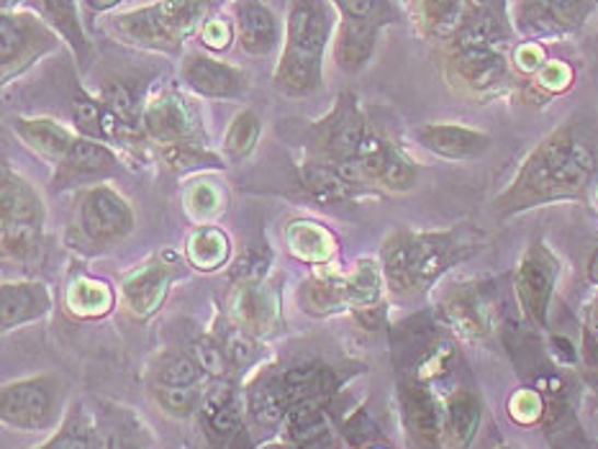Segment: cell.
<instances>
[{
	"instance_id": "cell-1",
	"label": "cell",
	"mask_w": 598,
	"mask_h": 449,
	"mask_svg": "<svg viewBox=\"0 0 598 449\" xmlns=\"http://www.w3.org/2000/svg\"><path fill=\"white\" fill-rule=\"evenodd\" d=\"M596 175L598 149L573 124H565L529 152L511 185L493 200V211L514 216L557 200H580Z\"/></svg>"
},
{
	"instance_id": "cell-2",
	"label": "cell",
	"mask_w": 598,
	"mask_h": 449,
	"mask_svg": "<svg viewBox=\"0 0 598 449\" xmlns=\"http://www.w3.org/2000/svg\"><path fill=\"white\" fill-rule=\"evenodd\" d=\"M332 21L329 0H290L286 51L275 67V88L280 93L306 99L321 88V59L332 34Z\"/></svg>"
},
{
	"instance_id": "cell-3",
	"label": "cell",
	"mask_w": 598,
	"mask_h": 449,
	"mask_svg": "<svg viewBox=\"0 0 598 449\" xmlns=\"http://www.w3.org/2000/svg\"><path fill=\"white\" fill-rule=\"evenodd\" d=\"M468 254L455 231H399L383 246V275L395 293H416Z\"/></svg>"
},
{
	"instance_id": "cell-4",
	"label": "cell",
	"mask_w": 598,
	"mask_h": 449,
	"mask_svg": "<svg viewBox=\"0 0 598 449\" xmlns=\"http://www.w3.org/2000/svg\"><path fill=\"white\" fill-rule=\"evenodd\" d=\"M206 11L208 0H160L147 9L114 19V32L139 47L175 51L185 36L204 21Z\"/></svg>"
},
{
	"instance_id": "cell-5",
	"label": "cell",
	"mask_w": 598,
	"mask_h": 449,
	"mask_svg": "<svg viewBox=\"0 0 598 449\" xmlns=\"http://www.w3.org/2000/svg\"><path fill=\"white\" fill-rule=\"evenodd\" d=\"M560 275V260L544 242H534L519 262L514 288H517L521 309L534 324H548V311Z\"/></svg>"
},
{
	"instance_id": "cell-6",
	"label": "cell",
	"mask_w": 598,
	"mask_h": 449,
	"mask_svg": "<svg viewBox=\"0 0 598 449\" xmlns=\"http://www.w3.org/2000/svg\"><path fill=\"white\" fill-rule=\"evenodd\" d=\"M370 134V126L357 108L353 93H342L332 114L313 126V139L332 164L355 160Z\"/></svg>"
},
{
	"instance_id": "cell-7",
	"label": "cell",
	"mask_w": 598,
	"mask_h": 449,
	"mask_svg": "<svg viewBox=\"0 0 598 449\" xmlns=\"http://www.w3.org/2000/svg\"><path fill=\"white\" fill-rule=\"evenodd\" d=\"M596 0H519L517 26L525 36L573 34L594 13Z\"/></svg>"
},
{
	"instance_id": "cell-8",
	"label": "cell",
	"mask_w": 598,
	"mask_h": 449,
	"mask_svg": "<svg viewBox=\"0 0 598 449\" xmlns=\"http://www.w3.org/2000/svg\"><path fill=\"white\" fill-rule=\"evenodd\" d=\"M78 227L88 242L103 246L129 234L134 229V216L118 193L108 188H91L80 198Z\"/></svg>"
},
{
	"instance_id": "cell-9",
	"label": "cell",
	"mask_w": 598,
	"mask_h": 449,
	"mask_svg": "<svg viewBox=\"0 0 598 449\" xmlns=\"http://www.w3.org/2000/svg\"><path fill=\"white\" fill-rule=\"evenodd\" d=\"M3 78L9 80L13 72L24 70L36 57L55 47V34L47 26L39 24L34 16H21V13H5L3 24Z\"/></svg>"
},
{
	"instance_id": "cell-10",
	"label": "cell",
	"mask_w": 598,
	"mask_h": 449,
	"mask_svg": "<svg viewBox=\"0 0 598 449\" xmlns=\"http://www.w3.org/2000/svg\"><path fill=\"white\" fill-rule=\"evenodd\" d=\"M418 145L445 160H475L493 145L488 134L458 124H426L416 131Z\"/></svg>"
},
{
	"instance_id": "cell-11",
	"label": "cell",
	"mask_w": 598,
	"mask_h": 449,
	"mask_svg": "<svg viewBox=\"0 0 598 449\" xmlns=\"http://www.w3.org/2000/svg\"><path fill=\"white\" fill-rule=\"evenodd\" d=\"M55 393L44 380H24L3 388V418L21 429H39L49 422Z\"/></svg>"
},
{
	"instance_id": "cell-12",
	"label": "cell",
	"mask_w": 598,
	"mask_h": 449,
	"mask_svg": "<svg viewBox=\"0 0 598 449\" xmlns=\"http://www.w3.org/2000/svg\"><path fill=\"white\" fill-rule=\"evenodd\" d=\"M183 80L208 99H237L246 90L244 72L206 55H191L183 62Z\"/></svg>"
},
{
	"instance_id": "cell-13",
	"label": "cell",
	"mask_w": 598,
	"mask_h": 449,
	"mask_svg": "<svg viewBox=\"0 0 598 449\" xmlns=\"http://www.w3.org/2000/svg\"><path fill=\"white\" fill-rule=\"evenodd\" d=\"M145 129L162 145L191 141L196 134V116L193 108L177 93H162L145 111Z\"/></svg>"
},
{
	"instance_id": "cell-14",
	"label": "cell",
	"mask_w": 598,
	"mask_h": 449,
	"mask_svg": "<svg viewBox=\"0 0 598 449\" xmlns=\"http://www.w3.org/2000/svg\"><path fill=\"white\" fill-rule=\"evenodd\" d=\"M403 403V426H406L409 439L418 449H437L442 437V422H439L437 403L422 385H406L401 393Z\"/></svg>"
},
{
	"instance_id": "cell-15",
	"label": "cell",
	"mask_w": 598,
	"mask_h": 449,
	"mask_svg": "<svg viewBox=\"0 0 598 449\" xmlns=\"http://www.w3.org/2000/svg\"><path fill=\"white\" fill-rule=\"evenodd\" d=\"M49 293L42 283H5L0 288V316L3 329L34 321L49 311Z\"/></svg>"
},
{
	"instance_id": "cell-16",
	"label": "cell",
	"mask_w": 598,
	"mask_h": 449,
	"mask_svg": "<svg viewBox=\"0 0 598 449\" xmlns=\"http://www.w3.org/2000/svg\"><path fill=\"white\" fill-rule=\"evenodd\" d=\"M275 309H278L275 296L260 283L239 286L234 298H231V316H234L239 329L250 334L271 332V326L275 324Z\"/></svg>"
},
{
	"instance_id": "cell-17",
	"label": "cell",
	"mask_w": 598,
	"mask_h": 449,
	"mask_svg": "<svg viewBox=\"0 0 598 449\" xmlns=\"http://www.w3.org/2000/svg\"><path fill=\"white\" fill-rule=\"evenodd\" d=\"M116 170V157L106 145L93 139H74L70 152L62 160L59 183H74V180L106 177Z\"/></svg>"
},
{
	"instance_id": "cell-18",
	"label": "cell",
	"mask_w": 598,
	"mask_h": 449,
	"mask_svg": "<svg viewBox=\"0 0 598 449\" xmlns=\"http://www.w3.org/2000/svg\"><path fill=\"white\" fill-rule=\"evenodd\" d=\"M504 39V21L493 13L488 5H465L460 26L455 32V47L458 49H496Z\"/></svg>"
},
{
	"instance_id": "cell-19",
	"label": "cell",
	"mask_w": 598,
	"mask_h": 449,
	"mask_svg": "<svg viewBox=\"0 0 598 449\" xmlns=\"http://www.w3.org/2000/svg\"><path fill=\"white\" fill-rule=\"evenodd\" d=\"M455 72L475 90L498 85L506 74V59L498 49H455Z\"/></svg>"
},
{
	"instance_id": "cell-20",
	"label": "cell",
	"mask_w": 598,
	"mask_h": 449,
	"mask_svg": "<svg viewBox=\"0 0 598 449\" xmlns=\"http://www.w3.org/2000/svg\"><path fill=\"white\" fill-rule=\"evenodd\" d=\"M239 44L250 55H267L278 44V21L263 3H244L239 9Z\"/></svg>"
},
{
	"instance_id": "cell-21",
	"label": "cell",
	"mask_w": 598,
	"mask_h": 449,
	"mask_svg": "<svg viewBox=\"0 0 598 449\" xmlns=\"http://www.w3.org/2000/svg\"><path fill=\"white\" fill-rule=\"evenodd\" d=\"M380 26L365 24V21H345L334 44V59L340 70L357 72L368 62L376 49Z\"/></svg>"
},
{
	"instance_id": "cell-22",
	"label": "cell",
	"mask_w": 598,
	"mask_h": 449,
	"mask_svg": "<svg viewBox=\"0 0 598 449\" xmlns=\"http://www.w3.org/2000/svg\"><path fill=\"white\" fill-rule=\"evenodd\" d=\"M445 319L468 339H478L488 332V313H485L483 296L473 288H458L445 298Z\"/></svg>"
},
{
	"instance_id": "cell-23",
	"label": "cell",
	"mask_w": 598,
	"mask_h": 449,
	"mask_svg": "<svg viewBox=\"0 0 598 449\" xmlns=\"http://www.w3.org/2000/svg\"><path fill=\"white\" fill-rule=\"evenodd\" d=\"M481 424V401L475 393L458 391L447 403L442 437L450 449H465Z\"/></svg>"
},
{
	"instance_id": "cell-24",
	"label": "cell",
	"mask_w": 598,
	"mask_h": 449,
	"mask_svg": "<svg viewBox=\"0 0 598 449\" xmlns=\"http://www.w3.org/2000/svg\"><path fill=\"white\" fill-rule=\"evenodd\" d=\"M44 206L39 193L24 177L3 170V223H39Z\"/></svg>"
},
{
	"instance_id": "cell-25",
	"label": "cell",
	"mask_w": 598,
	"mask_h": 449,
	"mask_svg": "<svg viewBox=\"0 0 598 449\" xmlns=\"http://www.w3.org/2000/svg\"><path fill=\"white\" fill-rule=\"evenodd\" d=\"M280 385L286 391V399L290 408L301 401L311 399H326L336 388V380L329 368H319V365H309V368H294L280 372Z\"/></svg>"
},
{
	"instance_id": "cell-26",
	"label": "cell",
	"mask_w": 598,
	"mask_h": 449,
	"mask_svg": "<svg viewBox=\"0 0 598 449\" xmlns=\"http://www.w3.org/2000/svg\"><path fill=\"white\" fill-rule=\"evenodd\" d=\"M13 129L19 131V137L28 147L44 157H55V160H65V154L70 152L74 141L70 131L57 126L55 122H47V118H32V122L28 118H19V122H13Z\"/></svg>"
},
{
	"instance_id": "cell-27",
	"label": "cell",
	"mask_w": 598,
	"mask_h": 449,
	"mask_svg": "<svg viewBox=\"0 0 598 449\" xmlns=\"http://www.w3.org/2000/svg\"><path fill=\"white\" fill-rule=\"evenodd\" d=\"M301 185L321 204H342L353 196L355 185L334 168L332 162H311L303 164Z\"/></svg>"
},
{
	"instance_id": "cell-28",
	"label": "cell",
	"mask_w": 598,
	"mask_h": 449,
	"mask_svg": "<svg viewBox=\"0 0 598 449\" xmlns=\"http://www.w3.org/2000/svg\"><path fill=\"white\" fill-rule=\"evenodd\" d=\"M164 286H168V269L162 265H149L141 273L131 275L124 286L129 309L139 316H149L157 309V303L162 301Z\"/></svg>"
},
{
	"instance_id": "cell-29",
	"label": "cell",
	"mask_w": 598,
	"mask_h": 449,
	"mask_svg": "<svg viewBox=\"0 0 598 449\" xmlns=\"http://www.w3.org/2000/svg\"><path fill=\"white\" fill-rule=\"evenodd\" d=\"M250 408L260 424H278L286 418V414L290 411V403L286 399V391H283L280 385V376L260 380L257 388H254L250 395Z\"/></svg>"
},
{
	"instance_id": "cell-30",
	"label": "cell",
	"mask_w": 598,
	"mask_h": 449,
	"mask_svg": "<svg viewBox=\"0 0 598 449\" xmlns=\"http://www.w3.org/2000/svg\"><path fill=\"white\" fill-rule=\"evenodd\" d=\"M36 9H39L42 19L49 21L67 42L72 44L78 51L88 49L85 36H82L78 11H74V0H34Z\"/></svg>"
},
{
	"instance_id": "cell-31",
	"label": "cell",
	"mask_w": 598,
	"mask_h": 449,
	"mask_svg": "<svg viewBox=\"0 0 598 449\" xmlns=\"http://www.w3.org/2000/svg\"><path fill=\"white\" fill-rule=\"evenodd\" d=\"M286 431L290 439L296 441H309L317 437V434L326 431V416H324V399H311L296 403L294 408L288 411L286 418Z\"/></svg>"
},
{
	"instance_id": "cell-32",
	"label": "cell",
	"mask_w": 598,
	"mask_h": 449,
	"mask_svg": "<svg viewBox=\"0 0 598 449\" xmlns=\"http://www.w3.org/2000/svg\"><path fill=\"white\" fill-rule=\"evenodd\" d=\"M200 411H204L206 424L211 426L214 434L229 437V434L239 431V411L231 388H216V391L208 393Z\"/></svg>"
},
{
	"instance_id": "cell-33",
	"label": "cell",
	"mask_w": 598,
	"mask_h": 449,
	"mask_svg": "<svg viewBox=\"0 0 598 449\" xmlns=\"http://www.w3.org/2000/svg\"><path fill=\"white\" fill-rule=\"evenodd\" d=\"M42 252L39 223H3V254L13 262H32Z\"/></svg>"
},
{
	"instance_id": "cell-34",
	"label": "cell",
	"mask_w": 598,
	"mask_h": 449,
	"mask_svg": "<svg viewBox=\"0 0 598 449\" xmlns=\"http://www.w3.org/2000/svg\"><path fill=\"white\" fill-rule=\"evenodd\" d=\"M227 254H229L227 237L216 229H200L188 242V257L198 269L221 267Z\"/></svg>"
},
{
	"instance_id": "cell-35",
	"label": "cell",
	"mask_w": 598,
	"mask_h": 449,
	"mask_svg": "<svg viewBox=\"0 0 598 449\" xmlns=\"http://www.w3.org/2000/svg\"><path fill=\"white\" fill-rule=\"evenodd\" d=\"M347 301L345 280H309L301 286V303L309 313H332Z\"/></svg>"
},
{
	"instance_id": "cell-36",
	"label": "cell",
	"mask_w": 598,
	"mask_h": 449,
	"mask_svg": "<svg viewBox=\"0 0 598 449\" xmlns=\"http://www.w3.org/2000/svg\"><path fill=\"white\" fill-rule=\"evenodd\" d=\"M380 288H383V280H380V269L372 262H360L355 267V273L345 278L347 301L355 306H365V309L378 303Z\"/></svg>"
},
{
	"instance_id": "cell-37",
	"label": "cell",
	"mask_w": 598,
	"mask_h": 449,
	"mask_svg": "<svg viewBox=\"0 0 598 449\" xmlns=\"http://www.w3.org/2000/svg\"><path fill=\"white\" fill-rule=\"evenodd\" d=\"M260 139V118L252 114V111H242L234 122H231L227 139H223V149L231 160H242L254 149Z\"/></svg>"
},
{
	"instance_id": "cell-38",
	"label": "cell",
	"mask_w": 598,
	"mask_h": 449,
	"mask_svg": "<svg viewBox=\"0 0 598 449\" xmlns=\"http://www.w3.org/2000/svg\"><path fill=\"white\" fill-rule=\"evenodd\" d=\"M334 3L345 21H365V24L383 26L399 19L391 0H334Z\"/></svg>"
},
{
	"instance_id": "cell-39",
	"label": "cell",
	"mask_w": 598,
	"mask_h": 449,
	"mask_svg": "<svg viewBox=\"0 0 598 449\" xmlns=\"http://www.w3.org/2000/svg\"><path fill=\"white\" fill-rule=\"evenodd\" d=\"M200 378V365L198 359H191L188 355H181V352H170L160 359L157 365V380L162 385H183L193 388Z\"/></svg>"
},
{
	"instance_id": "cell-40",
	"label": "cell",
	"mask_w": 598,
	"mask_h": 449,
	"mask_svg": "<svg viewBox=\"0 0 598 449\" xmlns=\"http://www.w3.org/2000/svg\"><path fill=\"white\" fill-rule=\"evenodd\" d=\"M416 175H418L416 164L393 147L386 157L383 168L378 170L376 183L383 185V188H388V191H409V188H414Z\"/></svg>"
},
{
	"instance_id": "cell-41",
	"label": "cell",
	"mask_w": 598,
	"mask_h": 449,
	"mask_svg": "<svg viewBox=\"0 0 598 449\" xmlns=\"http://www.w3.org/2000/svg\"><path fill=\"white\" fill-rule=\"evenodd\" d=\"M424 21L435 34H452L458 32L462 11V0H424Z\"/></svg>"
},
{
	"instance_id": "cell-42",
	"label": "cell",
	"mask_w": 598,
	"mask_h": 449,
	"mask_svg": "<svg viewBox=\"0 0 598 449\" xmlns=\"http://www.w3.org/2000/svg\"><path fill=\"white\" fill-rule=\"evenodd\" d=\"M162 157H164V162H168L170 168L177 170V172L206 168V164L208 168L219 164V160H216L214 154H208L206 149L193 145V141H175V145H164Z\"/></svg>"
},
{
	"instance_id": "cell-43",
	"label": "cell",
	"mask_w": 598,
	"mask_h": 449,
	"mask_svg": "<svg viewBox=\"0 0 598 449\" xmlns=\"http://www.w3.org/2000/svg\"><path fill=\"white\" fill-rule=\"evenodd\" d=\"M70 303L74 306V311L80 313H103L111 306V293L103 283L82 280L72 288Z\"/></svg>"
},
{
	"instance_id": "cell-44",
	"label": "cell",
	"mask_w": 598,
	"mask_h": 449,
	"mask_svg": "<svg viewBox=\"0 0 598 449\" xmlns=\"http://www.w3.org/2000/svg\"><path fill=\"white\" fill-rule=\"evenodd\" d=\"M196 359L200 365V370H206L208 376H227L231 359L227 355V347H223V342L214 339V336H200L196 342Z\"/></svg>"
},
{
	"instance_id": "cell-45",
	"label": "cell",
	"mask_w": 598,
	"mask_h": 449,
	"mask_svg": "<svg viewBox=\"0 0 598 449\" xmlns=\"http://www.w3.org/2000/svg\"><path fill=\"white\" fill-rule=\"evenodd\" d=\"M157 401L160 406L173 416H188L191 411H196L198 395L193 388H183V385H157Z\"/></svg>"
},
{
	"instance_id": "cell-46",
	"label": "cell",
	"mask_w": 598,
	"mask_h": 449,
	"mask_svg": "<svg viewBox=\"0 0 598 449\" xmlns=\"http://www.w3.org/2000/svg\"><path fill=\"white\" fill-rule=\"evenodd\" d=\"M290 244L306 260H324L326 257V237L311 227V223H296L290 231Z\"/></svg>"
},
{
	"instance_id": "cell-47",
	"label": "cell",
	"mask_w": 598,
	"mask_h": 449,
	"mask_svg": "<svg viewBox=\"0 0 598 449\" xmlns=\"http://www.w3.org/2000/svg\"><path fill=\"white\" fill-rule=\"evenodd\" d=\"M106 106L122 122L124 129L137 124V103H134L131 90L122 85V82H114V85L106 88Z\"/></svg>"
},
{
	"instance_id": "cell-48",
	"label": "cell",
	"mask_w": 598,
	"mask_h": 449,
	"mask_svg": "<svg viewBox=\"0 0 598 449\" xmlns=\"http://www.w3.org/2000/svg\"><path fill=\"white\" fill-rule=\"evenodd\" d=\"M267 262H271V254L250 250L244 257H239L234 273L231 275H234V280L242 283V286H246V283H260L263 280V275L267 273Z\"/></svg>"
},
{
	"instance_id": "cell-49",
	"label": "cell",
	"mask_w": 598,
	"mask_h": 449,
	"mask_svg": "<svg viewBox=\"0 0 598 449\" xmlns=\"http://www.w3.org/2000/svg\"><path fill=\"white\" fill-rule=\"evenodd\" d=\"M508 411H511V418H517L519 424H534L544 414L542 395L537 391H519L508 403Z\"/></svg>"
},
{
	"instance_id": "cell-50",
	"label": "cell",
	"mask_w": 598,
	"mask_h": 449,
	"mask_svg": "<svg viewBox=\"0 0 598 449\" xmlns=\"http://www.w3.org/2000/svg\"><path fill=\"white\" fill-rule=\"evenodd\" d=\"M223 347H227V355L231 359V365H250L254 355H257V344H254L252 334L244 332V329H237V332H231L227 336V342H223Z\"/></svg>"
},
{
	"instance_id": "cell-51",
	"label": "cell",
	"mask_w": 598,
	"mask_h": 449,
	"mask_svg": "<svg viewBox=\"0 0 598 449\" xmlns=\"http://www.w3.org/2000/svg\"><path fill=\"white\" fill-rule=\"evenodd\" d=\"M450 357H452L450 344H437V347H432L422 357V365H418L416 378L418 380H429V378L442 376V372L447 370V362H450Z\"/></svg>"
},
{
	"instance_id": "cell-52",
	"label": "cell",
	"mask_w": 598,
	"mask_h": 449,
	"mask_svg": "<svg viewBox=\"0 0 598 449\" xmlns=\"http://www.w3.org/2000/svg\"><path fill=\"white\" fill-rule=\"evenodd\" d=\"M573 82V70L565 62H544L540 67V85L550 93H560Z\"/></svg>"
},
{
	"instance_id": "cell-53",
	"label": "cell",
	"mask_w": 598,
	"mask_h": 449,
	"mask_svg": "<svg viewBox=\"0 0 598 449\" xmlns=\"http://www.w3.org/2000/svg\"><path fill=\"white\" fill-rule=\"evenodd\" d=\"M134 431H137V426H124V424L114 426V429L103 434L101 449H139L137 434Z\"/></svg>"
},
{
	"instance_id": "cell-54",
	"label": "cell",
	"mask_w": 598,
	"mask_h": 449,
	"mask_svg": "<svg viewBox=\"0 0 598 449\" xmlns=\"http://www.w3.org/2000/svg\"><path fill=\"white\" fill-rule=\"evenodd\" d=\"M517 65L521 67V70H527V72L540 70V67L544 65V55H542L540 44L529 42V44H525V47H519L517 49Z\"/></svg>"
},
{
	"instance_id": "cell-55",
	"label": "cell",
	"mask_w": 598,
	"mask_h": 449,
	"mask_svg": "<svg viewBox=\"0 0 598 449\" xmlns=\"http://www.w3.org/2000/svg\"><path fill=\"white\" fill-rule=\"evenodd\" d=\"M370 429H372L370 418L365 414H357L353 422L347 424V437H349V441H355V445H365V441L372 437Z\"/></svg>"
},
{
	"instance_id": "cell-56",
	"label": "cell",
	"mask_w": 598,
	"mask_h": 449,
	"mask_svg": "<svg viewBox=\"0 0 598 449\" xmlns=\"http://www.w3.org/2000/svg\"><path fill=\"white\" fill-rule=\"evenodd\" d=\"M85 447H88L85 434L78 429H67L65 434H59L47 449H85Z\"/></svg>"
},
{
	"instance_id": "cell-57",
	"label": "cell",
	"mask_w": 598,
	"mask_h": 449,
	"mask_svg": "<svg viewBox=\"0 0 598 449\" xmlns=\"http://www.w3.org/2000/svg\"><path fill=\"white\" fill-rule=\"evenodd\" d=\"M204 39H206V44H211V47H227L229 28L221 26L219 21H208L206 28H204Z\"/></svg>"
},
{
	"instance_id": "cell-58",
	"label": "cell",
	"mask_w": 598,
	"mask_h": 449,
	"mask_svg": "<svg viewBox=\"0 0 598 449\" xmlns=\"http://www.w3.org/2000/svg\"><path fill=\"white\" fill-rule=\"evenodd\" d=\"M301 449H336V437L332 431H321L317 434V437L309 439V441H303Z\"/></svg>"
},
{
	"instance_id": "cell-59",
	"label": "cell",
	"mask_w": 598,
	"mask_h": 449,
	"mask_svg": "<svg viewBox=\"0 0 598 449\" xmlns=\"http://www.w3.org/2000/svg\"><path fill=\"white\" fill-rule=\"evenodd\" d=\"M588 278H590V283H596L598 286V246H596L594 257H590V262H588Z\"/></svg>"
},
{
	"instance_id": "cell-60",
	"label": "cell",
	"mask_w": 598,
	"mask_h": 449,
	"mask_svg": "<svg viewBox=\"0 0 598 449\" xmlns=\"http://www.w3.org/2000/svg\"><path fill=\"white\" fill-rule=\"evenodd\" d=\"M93 5H99V9H103V5H111V3H116V0H91Z\"/></svg>"
},
{
	"instance_id": "cell-61",
	"label": "cell",
	"mask_w": 598,
	"mask_h": 449,
	"mask_svg": "<svg viewBox=\"0 0 598 449\" xmlns=\"http://www.w3.org/2000/svg\"><path fill=\"white\" fill-rule=\"evenodd\" d=\"M13 3H19V0H3V5H5V9H9V5H13Z\"/></svg>"
},
{
	"instance_id": "cell-62",
	"label": "cell",
	"mask_w": 598,
	"mask_h": 449,
	"mask_svg": "<svg viewBox=\"0 0 598 449\" xmlns=\"http://www.w3.org/2000/svg\"><path fill=\"white\" fill-rule=\"evenodd\" d=\"M501 449H506V447H501Z\"/></svg>"
}]
</instances>
